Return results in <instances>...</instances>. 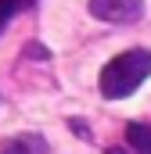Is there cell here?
Returning a JSON list of instances; mask_svg holds the SVG:
<instances>
[{"mask_svg": "<svg viewBox=\"0 0 151 154\" xmlns=\"http://www.w3.org/2000/svg\"><path fill=\"white\" fill-rule=\"evenodd\" d=\"M126 143L133 147V154H151V125L148 122H130L126 125Z\"/></svg>", "mask_w": 151, "mask_h": 154, "instance_id": "277c9868", "label": "cell"}, {"mask_svg": "<svg viewBox=\"0 0 151 154\" xmlns=\"http://www.w3.org/2000/svg\"><path fill=\"white\" fill-rule=\"evenodd\" d=\"M29 4H33V0H0V32H4V29H7V22H11L14 14H22Z\"/></svg>", "mask_w": 151, "mask_h": 154, "instance_id": "5b68a950", "label": "cell"}, {"mask_svg": "<svg viewBox=\"0 0 151 154\" xmlns=\"http://www.w3.org/2000/svg\"><path fill=\"white\" fill-rule=\"evenodd\" d=\"M90 14L115 25H133L144 14V0H90Z\"/></svg>", "mask_w": 151, "mask_h": 154, "instance_id": "7a4b0ae2", "label": "cell"}, {"mask_svg": "<svg viewBox=\"0 0 151 154\" xmlns=\"http://www.w3.org/2000/svg\"><path fill=\"white\" fill-rule=\"evenodd\" d=\"M148 75H151V50H140V47L122 50L119 57H112L101 68V97L122 100V97H130Z\"/></svg>", "mask_w": 151, "mask_h": 154, "instance_id": "6da1fadb", "label": "cell"}, {"mask_svg": "<svg viewBox=\"0 0 151 154\" xmlns=\"http://www.w3.org/2000/svg\"><path fill=\"white\" fill-rule=\"evenodd\" d=\"M0 154H47V140L36 133H18L0 143Z\"/></svg>", "mask_w": 151, "mask_h": 154, "instance_id": "3957f363", "label": "cell"}, {"mask_svg": "<svg viewBox=\"0 0 151 154\" xmlns=\"http://www.w3.org/2000/svg\"><path fill=\"white\" fill-rule=\"evenodd\" d=\"M25 54H29V57H50V54H47V50H43V47H36V43H33V47H29V50H25Z\"/></svg>", "mask_w": 151, "mask_h": 154, "instance_id": "8992f818", "label": "cell"}]
</instances>
